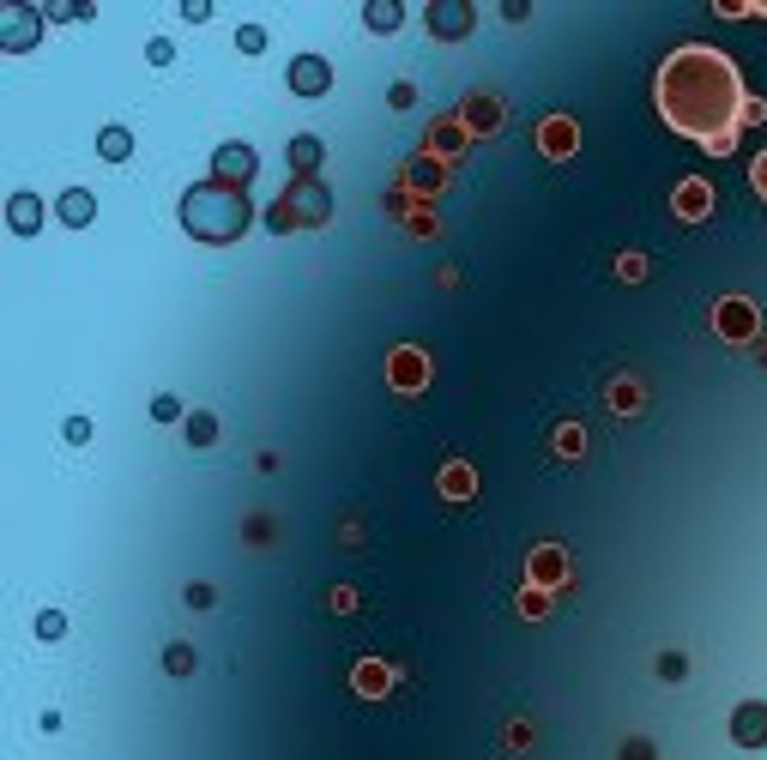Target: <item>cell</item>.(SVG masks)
<instances>
[{
  "label": "cell",
  "instance_id": "cell-6",
  "mask_svg": "<svg viewBox=\"0 0 767 760\" xmlns=\"http://www.w3.org/2000/svg\"><path fill=\"white\" fill-rule=\"evenodd\" d=\"M732 742L737 749H767V706L761 700H744L732 713Z\"/></svg>",
  "mask_w": 767,
  "mask_h": 760
},
{
  "label": "cell",
  "instance_id": "cell-19",
  "mask_svg": "<svg viewBox=\"0 0 767 760\" xmlns=\"http://www.w3.org/2000/svg\"><path fill=\"white\" fill-rule=\"evenodd\" d=\"M151 417H158V422H175V417H182V405H175L170 393H158V398H151Z\"/></svg>",
  "mask_w": 767,
  "mask_h": 760
},
{
  "label": "cell",
  "instance_id": "cell-3",
  "mask_svg": "<svg viewBox=\"0 0 767 760\" xmlns=\"http://www.w3.org/2000/svg\"><path fill=\"white\" fill-rule=\"evenodd\" d=\"M327 217H332V193L315 182V175H297L285 200H273L266 229H273V236H285V229H321Z\"/></svg>",
  "mask_w": 767,
  "mask_h": 760
},
{
  "label": "cell",
  "instance_id": "cell-1",
  "mask_svg": "<svg viewBox=\"0 0 767 760\" xmlns=\"http://www.w3.org/2000/svg\"><path fill=\"white\" fill-rule=\"evenodd\" d=\"M659 109L671 115L683 133H720L737 109L732 61L713 55V49H683V55H671V67L659 73Z\"/></svg>",
  "mask_w": 767,
  "mask_h": 760
},
{
  "label": "cell",
  "instance_id": "cell-15",
  "mask_svg": "<svg viewBox=\"0 0 767 760\" xmlns=\"http://www.w3.org/2000/svg\"><path fill=\"white\" fill-rule=\"evenodd\" d=\"M236 49H242V55H260V49H266V31H260V24H242V31H236Z\"/></svg>",
  "mask_w": 767,
  "mask_h": 760
},
{
  "label": "cell",
  "instance_id": "cell-22",
  "mask_svg": "<svg viewBox=\"0 0 767 760\" xmlns=\"http://www.w3.org/2000/svg\"><path fill=\"white\" fill-rule=\"evenodd\" d=\"M756 182H761V188H767V158H761V163H756Z\"/></svg>",
  "mask_w": 767,
  "mask_h": 760
},
{
  "label": "cell",
  "instance_id": "cell-7",
  "mask_svg": "<svg viewBox=\"0 0 767 760\" xmlns=\"http://www.w3.org/2000/svg\"><path fill=\"white\" fill-rule=\"evenodd\" d=\"M327 85H332V67L321 55H297V61H290V92H297V97H327Z\"/></svg>",
  "mask_w": 767,
  "mask_h": 760
},
{
  "label": "cell",
  "instance_id": "cell-17",
  "mask_svg": "<svg viewBox=\"0 0 767 760\" xmlns=\"http://www.w3.org/2000/svg\"><path fill=\"white\" fill-rule=\"evenodd\" d=\"M36 634H43V640H61V634H67V622H61V610H43V616H36Z\"/></svg>",
  "mask_w": 767,
  "mask_h": 760
},
{
  "label": "cell",
  "instance_id": "cell-21",
  "mask_svg": "<svg viewBox=\"0 0 767 760\" xmlns=\"http://www.w3.org/2000/svg\"><path fill=\"white\" fill-rule=\"evenodd\" d=\"M502 19H508V24H520V19H532V7H526V0H508Z\"/></svg>",
  "mask_w": 767,
  "mask_h": 760
},
{
  "label": "cell",
  "instance_id": "cell-4",
  "mask_svg": "<svg viewBox=\"0 0 767 760\" xmlns=\"http://www.w3.org/2000/svg\"><path fill=\"white\" fill-rule=\"evenodd\" d=\"M254 170H260V163H254V151H248V146H236V139L212 151V175H219L224 188H248V182H254Z\"/></svg>",
  "mask_w": 767,
  "mask_h": 760
},
{
  "label": "cell",
  "instance_id": "cell-9",
  "mask_svg": "<svg viewBox=\"0 0 767 760\" xmlns=\"http://www.w3.org/2000/svg\"><path fill=\"white\" fill-rule=\"evenodd\" d=\"M7 224L19 229V236H36V229H43V200H36V193H12V200H7Z\"/></svg>",
  "mask_w": 767,
  "mask_h": 760
},
{
  "label": "cell",
  "instance_id": "cell-10",
  "mask_svg": "<svg viewBox=\"0 0 767 760\" xmlns=\"http://www.w3.org/2000/svg\"><path fill=\"white\" fill-rule=\"evenodd\" d=\"M321 158H327V146H321L315 133H297V139H290V170H297V175H315V170H321Z\"/></svg>",
  "mask_w": 767,
  "mask_h": 760
},
{
  "label": "cell",
  "instance_id": "cell-8",
  "mask_svg": "<svg viewBox=\"0 0 767 760\" xmlns=\"http://www.w3.org/2000/svg\"><path fill=\"white\" fill-rule=\"evenodd\" d=\"M0 31H7V49L12 55H24V49L43 36V19H36L31 7H7V19H0Z\"/></svg>",
  "mask_w": 767,
  "mask_h": 760
},
{
  "label": "cell",
  "instance_id": "cell-12",
  "mask_svg": "<svg viewBox=\"0 0 767 760\" xmlns=\"http://www.w3.org/2000/svg\"><path fill=\"white\" fill-rule=\"evenodd\" d=\"M363 24H369V31H400V24H405V7H400V0H369V7H363Z\"/></svg>",
  "mask_w": 767,
  "mask_h": 760
},
{
  "label": "cell",
  "instance_id": "cell-16",
  "mask_svg": "<svg viewBox=\"0 0 767 760\" xmlns=\"http://www.w3.org/2000/svg\"><path fill=\"white\" fill-rule=\"evenodd\" d=\"M163 670H170V676H188V670H194V652H188V646H170V652H163Z\"/></svg>",
  "mask_w": 767,
  "mask_h": 760
},
{
  "label": "cell",
  "instance_id": "cell-18",
  "mask_svg": "<svg viewBox=\"0 0 767 760\" xmlns=\"http://www.w3.org/2000/svg\"><path fill=\"white\" fill-rule=\"evenodd\" d=\"M170 55H175L170 36H151V43H146V61H151V67H170Z\"/></svg>",
  "mask_w": 767,
  "mask_h": 760
},
{
  "label": "cell",
  "instance_id": "cell-5",
  "mask_svg": "<svg viewBox=\"0 0 767 760\" xmlns=\"http://www.w3.org/2000/svg\"><path fill=\"white\" fill-rule=\"evenodd\" d=\"M424 24H429L436 36H447V43H454V36H466L478 19H471V0H436V7L424 12Z\"/></svg>",
  "mask_w": 767,
  "mask_h": 760
},
{
  "label": "cell",
  "instance_id": "cell-11",
  "mask_svg": "<svg viewBox=\"0 0 767 760\" xmlns=\"http://www.w3.org/2000/svg\"><path fill=\"white\" fill-rule=\"evenodd\" d=\"M92 217H97V200H92V193H85V188H67V193H61V224L85 229V224H92Z\"/></svg>",
  "mask_w": 767,
  "mask_h": 760
},
{
  "label": "cell",
  "instance_id": "cell-20",
  "mask_svg": "<svg viewBox=\"0 0 767 760\" xmlns=\"http://www.w3.org/2000/svg\"><path fill=\"white\" fill-rule=\"evenodd\" d=\"M67 441H73V447L92 441V417H73V422H67Z\"/></svg>",
  "mask_w": 767,
  "mask_h": 760
},
{
  "label": "cell",
  "instance_id": "cell-14",
  "mask_svg": "<svg viewBox=\"0 0 767 760\" xmlns=\"http://www.w3.org/2000/svg\"><path fill=\"white\" fill-rule=\"evenodd\" d=\"M188 441H194V447H212V441H219V417L194 410V417H188Z\"/></svg>",
  "mask_w": 767,
  "mask_h": 760
},
{
  "label": "cell",
  "instance_id": "cell-13",
  "mask_svg": "<svg viewBox=\"0 0 767 760\" xmlns=\"http://www.w3.org/2000/svg\"><path fill=\"white\" fill-rule=\"evenodd\" d=\"M97 158L127 163V158H134V133H127V127H104V133H97Z\"/></svg>",
  "mask_w": 767,
  "mask_h": 760
},
{
  "label": "cell",
  "instance_id": "cell-2",
  "mask_svg": "<svg viewBox=\"0 0 767 760\" xmlns=\"http://www.w3.org/2000/svg\"><path fill=\"white\" fill-rule=\"evenodd\" d=\"M248 224H254V212H248V193L242 188L200 182L182 193V229L194 242H236Z\"/></svg>",
  "mask_w": 767,
  "mask_h": 760
}]
</instances>
